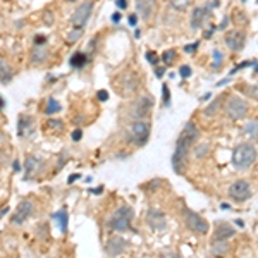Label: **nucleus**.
<instances>
[{
	"instance_id": "2",
	"label": "nucleus",
	"mask_w": 258,
	"mask_h": 258,
	"mask_svg": "<svg viewBox=\"0 0 258 258\" xmlns=\"http://www.w3.org/2000/svg\"><path fill=\"white\" fill-rule=\"evenodd\" d=\"M133 208L124 205V207H119L117 210L114 212V215L108 220V229L117 231V233H126V231H131V220H133Z\"/></svg>"
},
{
	"instance_id": "54",
	"label": "nucleus",
	"mask_w": 258,
	"mask_h": 258,
	"mask_svg": "<svg viewBox=\"0 0 258 258\" xmlns=\"http://www.w3.org/2000/svg\"><path fill=\"white\" fill-rule=\"evenodd\" d=\"M243 2H245V0H243Z\"/></svg>"
},
{
	"instance_id": "35",
	"label": "nucleus",
	"mask_w": 258,
	"mask_h": 258,
	"mask_svg": "<svg viewBox=\"0 0 258 258\" xmlns=\"http://www.w3.org/2000/svg\"><path fill=\"white\" fill-rule=\"evenodd\" d=\"M96 98H98L100 102H107V100H108V91H105V89H100V91L96 93Z\"/></svg>"
},
{
	"instance_id": "26",
	"label": "nucleus",
	"mask_w": 258,
	"mask_h": 258,
	"mask_svg": "<svg viewBox=\"0 0 258 258\" xmlns=\"http://www.w3.org/2000/svg\"><path fill=\"white\" fill-rule=\"evenodd\" d=\"M61 103L57 102V100H54V98H50L47 102V107H45V114L47 115H54V114H57V112H61Z\"/></svg>"
},
{
	"instance_id": "32",
	"label": "nucleus",
	"mask_w": 258,
	"mask_h": 258,
	"mask_svg": "<svg viewBox=\"0 0 258 258\" xmlns=\"http://www.w3.org/2000/svg\"><path fill=\"white\" fill-rule=\"evenodd\" d=\"M246 95L253 96V98L258 100V85H253V86H246Z\"/></svg>"
},
{
	"instance_id": "15",
	"label": "nucleus",
	"mask_w": 258,
	"mask_h": 258,
	"mask_svg": "<svg viewBox=\"0 0 258 258\" xmlns=\"http://www.w3.org/2000/svg\"><path fill=\"white\" fill-rule=\"evenodd\" d=\"M42 166H43V162L38 159V157H36V155H28V159H26V162H24V167H26L24 179H26V181L35 177V175L40 172V169H42Z\"/></svg>"
},
{
	"instance_id": "33",
	"label": "nucleus",
	"mask_w": 258,
	"mask_h": 258,
	"mask_svg": "<svg viewBox=\"0 0 258 258\" xmlns=\"http://www.w3.org/2000/svg\"><path fill=\"white\" fill-rule=\"evenodd\" d=\"M222 54H220L219 50H214V69H219L220 62H222Z\"/></svg>"
},
{
	"instance_id": "39",
	"label": "nucleus",
	"mask_w": 258,
	"mask_h": 258,
	"mask_svg": "<svg viewBox=\"0 0 258 258\" xmlns=\"http://www.w3.org/2000/svg\"><path fill=\"white\" fill-rule=\"evenodd\" d=\"M45 42H47L45 35H36V36H35V43H36V45H43Z\"/></svg>"
},
{
	"instance_id": "14",
	"label": "nucleus",
	"mask_w": 258,
	"mask_h": 258,
	"mask_svg": "<svg viewBox=\"0 0 258 258\" xmlns=\"http://www.w3.org/2000/svg\"><path fill=\"white\" fill-rule=\"evenodd\" d=\"M157 9L155 0H136V12L140 14V17H143L145 21H148L153 16Z\"/></svg>"
},
{
	"instance_id": "34",
	"label": "nucleus",
	"mask_w": 258,
	"mask_h": 258,
	"mask_svg": "<svg viewBox=\"0 0 258 258\" xmlns=\"http://www.w3.org/2000/svg\"><path fill=\"white\" fill-rule=\"evenodd\" d=\"M147 59H148V62H152L153 66H157V62H159V57H157L155 52H147Z\"/></svg>"
},
{
	"instance_id": "47",
	"label": "nucleus",
	"mask_w": 258,
	"mask_h": 258,
	"mask_svg": "<svg viewBox=\"0 0 258 258\" xmlns=\"http://www.w3.org/2000/svg\"><path fill=\"white\" fill-rule=\"evenodd\" d=\"M102 191H103V186H98L96 189H91V193H96V194H100Z\"/></svg>"
},
{
	"instance_id": "52",
	"label": "nucleus",
	"mask_w": 258,
	"mask_h": 258,
	"mask_svg": "<svg viewBox=\"0 0 258 258\" xmlns=\"http://www.w3.org/2000/svg\"><path fill=\"white\" fill-rule=\"evenodd\" d=\"M67 2H76V0H67Z\"/></svg>"
},
{
	"instance_id": "13",
	"label": "nucleus",
	"mask_w": 258,
	"mask_h": 258,
	"mask_svg": "<svg viewBox=\"0 0 258 258\" xmlns=\"http://www.w3.org/2000/svg\"><path fill=\"white\" fill-rule=\"evenodd\" d=\"M128 248V241L121 236H114L107 241V246H105V252L108 253L110 257H119L121 253H124V250Z\"/></svg>"
},
{
	"instance_id": "17",
	"label": "nucleus",
	"mask_w": 258,
	"mask_h": 258,
	"mask_svg": "<svg viewBox=\"0 0 258 258\" xmlns=\"http://www.w3.org/2000/svg\"><path fill=\"white\" fill-rule=\"evenodd\" d=\"M33 131H35V121H33L31 115H21L19 122H17V134L21 138L31 136Z\"/></svg>"
},
{
	"instance_id": "12",
	"label": "nucleus",
	"mask_w": 258,
	"mask_h": 258,
	"mask_svg": "<svg viewBox=\"0 0 258 258\" xmlns=\"http://www.w3.org/2000/svg\"><path fill=\"white\" fill-rule=\"evenodd\" d=\"M245 42H246V36L243 31H229L226 35V45L229 50L233 52H241L243 47H245Z\"/></svg>"
},
{
	"instance_id": "44",
	"label": "nucleus",
	"mask_w": 258,
	"mask_h": 258,
	"mask_svg": "<svg viewBox=\"0 0 258 258\" xmlns=\"http://www.w3.org/2000/svg\"><path fill=\"white\" fill-rule=\"evenodd\" d=\"M227 22H229V17H224V21H222V24L219 26V29L220 31H224L226 29V26H227Z\"/></svg>"
},
{
	"instance_id": "31",
	"label": "nucleus",
	"mask_w": 258,
	"mask_h": 258,
	"mask_svg": "<svg viewBox=\"0 0 258 258\" xmlns=\"http://www.w3.org/2000/svg\"><path fill=\"white\" fill-rule=\"evenodd\" d=\"M162 91H164V95H162L164 105H169V102H171V91H169V86L164 85V86H162Z\"/></svg>"
},
{
	"instance_id": "30",
	"label": "nucleus",
	"mask_w": 258,
	"mask_h": 258,
	"mask_svg": "<svg viewBox=\"0 0 258 258\" xmlns=\"http://www.w3.org/2000/svg\"><path fill=\"white\" fill-rule=\"evenodd\" d=\"M191 74H193V71H191V67H189L188 64H182L181 67H179V76L184 78V80L191 76Z\"/></svg>"
},
{
	"instance_id": "46",
	"label": "nucleus",
	"mask_w": 258,
	"mask_h": 258,
	"mask_svg": "<svg viewBox=\"0 0 258 258\" xmlns=\"http://www.w3.org/2000/svg\"><path fill=\"white\" fill-rule=\"evenodd\" d=\"M45 19H47V22H45V24H47V26H50V24H52V14H50V12H47V14H45Z\"/></svg>"
},
{
	"instance_id": "49",
	"label": "nucleus",
	"mask_w": 258,
	"mask_h": 258,
	"mask_svg": "<svg viewBox=\"0 0 258 258\" xmlns=\"http://www.w3.org/2000/svg\"><path fill=\"white\" fill-rule=\"evenodd\" d=\"M140 35H141V31H140V29H136V31H134V36H136V38H140Z\"/></svg>"
},
{
	"instance_id": "21",
	"label": "nucleus",
	"mask_w": 258,
	"mask_h": 258,
	"mask_svg": "<svg viewBox=\"0 0 258 258\" xmlns=\"http://www.w3.org/2000/svg\"><path fill=\"white\" fill-rule=\"evenodd\" d=\"M243 134L248 138H252V140H255L258 138V121H248L245 124V128H243Z\"/></svg>"
},
{
	"instance_id": "51",
	"label": "nucleus",
	"mask_w": 258,
	"mask_h": 258,
	"mask_svg": "<svg viewBox=\"0 0 258 258\" xmlns=\"http://www.w3.org/2000/svg\"><path fill=\"white\" fill-rule=\"evenodd\" d=\"M255 73H258V66H255Z\"/></svg>"
},
{
	"instance_id": "40",
	"label": "nucleus",
	"mask_w": 258,
	"mask_h": 258,
	"mask_svg": "<svg viewBox=\"0 0 258 258\" xmlns=\"http://www.w3.org/2000/svg\"><path fill=\"white\" fill-rule=\"evenodd\" d=\"M226 250H227V246L226 245H217L215 248H214V253H226Z\"/></svg>"
},
{
	"instance_id": "11",
	"label": "nucleus",
	"mask_w": 258,
	"mask_h": 258,
	"mask_svg": "<svg viewBox=\"0 0 258 258\" xmlns=\"http://www.w3.org/2000/svg\"><path fill=\"white\" fill-rule=\"evenodd\" d=\"M208 14H210V7H196V9H193L191 19H189V28H191L193 31L201 29L205 21H207Z\"/></svg>"
},
{
	"instance_id": "20",
	"label": "nucleus",
	"mask_w": 258,
	"mask_h": 258,
	"mask_svg": "<svg viewBox=\"0 0 258 258\" xmlns=\"http://www.w3.org/2000/svg\"><path fill=\"white\" fill-rule=\"evenodd\" d=\"M47 59H48V52L45 50L42 45H36L35 50L31 52V62L33 64H43Z\"/></svg>"
},
{
	"instance_id": "38",
	"label": "nucleus",
	"mask_w": 258,
	"mask_h": 258,
	"mask_svg": "<svg viewBox=\"0 0 258 258\" xmlns=\"http://www.w3.org/2000/svg\"><path fill=\"white\" fill-rule=\"evenodd\" d=\"M81 138H83V131H81V129H76V131H74V133H73V140H74V141H80Z\"/></svg>"
},
{
	"instance_id": "42",
	"label": "nucleus",
	"mask_w": 258,
	"mask_h": 258,
	"mask_svg": "<svg viewBox=\"0 0 258 258\" xmlns=\"http://www.w3.org/2000/svg\"><path fill=\"white\" fill-rule=\"evenodd\" d=\"M50 126H52V128H57V129H61V128H62V122L59 121V119H55V121H54V119H52V121H50Z\"/></svg>"
},
{
	"instance_id": "19",
	"label": "nucleus",
	"mask_w": 258,
	"mask_h": 258,
	"mask_svg": "<svg viewBox=\"0 0 258 258\" xmlns=\"http://www.w3.org/2000/svg\"><path fill=\"white\" fill-rule=\"evenodd\" d=\"M12 80V67L3 57H0V81L2 83H9Z\"/></svg>"
},
{
	"instance_id": "10",
	"label": "nucleus",
	"mask_w": 258,
	"mask_h": 258,
	"mask_svg": "<svg viewBox=\"0 0 258 258\" xmlns=\"http://www.w3.org/2000/svg\"><path fill=\"white\" fill-rule=\"evenodd\" d=\"M33 212H35V205H33V201L22 200L21 203L17 205L16 212H14L12 222H14V224H22V222H26V220H28L29 217L33 215Z\"/></svg>"
},
{
	"instance_id": "5",
	"label": "nucleus",
	"mask_w": 258,
	"mask_h": 258,
	"mask_svg": "<svg viewBox=\"0 0 258 258\" xmlns=\"http://www.w3.org/2000/svg\"><path fill=\"white\" fill-rule=\"evenodd\" d=\"M226 114L227 117L233 119V121L245 119L246 114H248V103L243 98H239V96H231L226 103Z\"/></svg>"
},
{
	"instance_id": "48",
	"label": "nucleus",
	"mask_w": 258,
	"mask_h": 258,
	"mask_svg": "<svg viewBox=\"0 0 258 258\" xmlns=\"http://www.w3.org/2000/svg\"><path fill=\"white\" fill-rule=\"evenodd\" d=\"M164 71H166V69H157V71H155V74L160 78V76H162V74H164Z\"/></svg>"
},
{
	"instance_id": "3",
	"label": "nucleus",
	"mask_w": 258,
	"mask_h": 258,
	"mask_svg": "<svg viewBox=\"0 0 258 258\" xmlns=\"http://www.w3.org/2000/svg\"><path fill=\"white\" fill-rule=\"evenodd\" d=\"M257 160V150L253 145L243 143L239 145L236 150L233 152V166L236 169H248L255 164Z\"/></svg>"
},
{
	"instance_id": "1",
	"label": "nucleus",
	"mask_w": 258,
	"mask_h": 258,
	"mask_svg": "<svg viewBox=\"0 0 258 258\" xmlns=\"http://www.w3.org/2000/svg\"><path fill=\"white\" fill-rule=\"evenodd\" d=\"M198 134L200 133H198L196 124H194V122H186L181 134H179L177 141H175V152H174V157H172V167H174V171L177 172V174L184 172L186 159H188L193 145L196 143Z\"/></svg>"
},
{
	"instance_id": "50",
	"label": "nucleus",
	"mask_w": 258,
	"mask_h": 258,
	"mask_svg": "<svg viewBox=\"0 0 258 258\" xmlns=\"http://www.w3.org/2000/svg\"><path fill=\"white\" fill-rule=\"evenodd\" d=\"M2 108H3V98L0 96V110H2Z\"/></svg>"
},
{
	"instance_id": "27",
	"label": "nucleus",
	"mask_w": 258,
	"mask_h": 258,
	"mask_svg": "<svg viewBox=\"0 0 258 258\" xmlns=\"http://www.w3.org/2000/svg\"><path fill=\"white\" fill-rule=\"evenodd\" d=\"M174 59H175V50H166L164 52L162 61H164V64L166 66H171L172 62H174Z\"/></svg>"
},
{
	"instance_id": "18",
	"label": "nucleus",
	"mask_w": 258,
	"mask_h": 258,
	"mask_svg": "<svg viewBox=\"0 0 258 258\" xmlns=\"http://www.w3.org/2000/svg\"><path fill=\"white\" fill-rule=\"evenodd\" d=\"M234 234H236V229H234L233 226H229V224H226V222L219 224L217 229H215V239L217 241H226V239L233 238Z\"/></svg>"
},
{
	"instance_id": "6",
	"label": "nucleus",
	"mask_w": 258,
	"mask_h": 258,
	"mask_svg": "<svg viewBox=\"0 0 258 258\" xmlns=\"http://www.w3.org/2000/svg\"><path fill=\"white\" fill-rule=\"evenodd\" d=\"M93 7H95L93 0H85V2L74 10L73 16H71V24L78 26V28H85V24L88 22L89 16H91L93 12Z\"/></svg>"
},
{
	"instance_id": "24",
	"label": "nucleus",
	"mask_w": 258,
	"mask_h": 258,
	"mask_svg": "<svg viewBox=\"0 0 258 258\" xmlns=\"http://www.w3.org/2000/svg\"><path fill=\"white\" fill-rule=\"evenodd\" d=\"M86 54H83V52H76V54L73 55V57L69 59V64L73 67H76V69H80V67H83L86 64Z\"/></svg>"
},
{
	"instance_id": "28",
	"label": "nucleus",
	"mask_w": 258,
	"mask_h": 258,
	"mask_svg": "<svg viewBox=\"0 0 258 258\" xmlns=\"http://www.w3.org/2000/svg\"><path fill=\"white\" fill-rule=\"evenodd\" d=\"M219 105H220V98H217V100H214V102H212L207 108H205L203 114H205V115H214L215 112H217V108H219Z\"/></svg>"
},
{
	"instance_id": "22",
	"label": "nucleus",
	"mask_w": 258,
	"mask_h": 258,
	"mask_svg": "<svg viewBox=\"0 0 258 258\" xmlns=\"http://www.w3.org/2000/svg\"><path fill=\"white\" fill-rule=\"evenodd\" d=\"M52 219H54L55 222L61 226L62 233H66V231H67V222H69V215H67L64 210H61V212H55V214L52 215Z\"/></svg>"
},
{
	"instance_id": "41",
	"label": "nucleus",
	"mask_w": 258,
	"mask_h": 258,
	"mask_svg": "<svg viewBox=\"0 0 258 258\" xmlns=\"http://www.w3.org/2000/svg\"><path fill=\"white\" fill-rule=\"evenodd\" d=\"M128 21H129V26H136L138 24V16H136V14H131Z\"/></svg>"
},
{
	"instance_id": "16",
	"label": "nucleus",
	"mask_w": 258,
	"mask_h": 258,
	"mask_svg": "<svg viewBox=\"0 0 258 258\" xmlns=\"http://www.w3.org/2000/svg\"><path fill=\"white\" fill-rule=\"evenodd\" d=\"M147 222H148V226H150L152 229H157V231L166 229V226H167L166 215H164L162 212H159V210H150V212H148Z\"/></svg>"
},
{
	"instance_id": "7",
	"label": "nucleus",
	"mask_w": 258,
	"mask_h": 258,
	"mask_svg": "<svg viewBox=\"0 0 258 258\" xmlns=\"http://www.w3.org/2000/svg\"><path fill=\"white\" fill-rule=\"evenodd\" d=\"M184 222H186V226H188V229L196 234H207L208 229H210L207 220H205L201 215H198L196 212H191V210L184 212Z\"/></svg>"
},
{
	"instance_id": "45",
	"label": "nucleus",
	"mask_w": 258,
	"mask_h": 258,
	"mask_svg": "<svg viewBox=\"0 0 258 258\" xmlns=\"http://www.w3.org/2000/svg\"><path fill=\"white\" fill-rule=\"evenodd\" d=\"M80 177H81V174H73L69 179H67V182H69V184H71V182H74V181H76V179H80Z\"/></svg>"
},
{
	"instance_id": "8",
	"label": "nucleus",
	"mask_w": 258,
	"mask_h": 258,
	"mask_svg": "<svg viewBox=\"0 0 258 258\" xmlns=\"http://www.w3.org/2000/svg\"><path fill=\"white\" fill-rule=\"evenodd\" d=\"M229 196L233 198L234 201H245L252 196V186H250L248 181L245 179H239V181H234L233 184L229 186Z\"/></svg>"
},
{
	"instance_id": "37",
	"label": "nucleus",
	"mask_w": 258,
	"mask_h": 258,
	"mask_svg": "<svg viewBox=\"0 0 258 258\" xmlns=\"http://www.w3.org/2000/svg\"><path fill=\"white\" fill-rule=\"evenodd\" d=\"M115 5H117V9H126L128 7V0H115Z\"/></svg>"
},
{
	"instance_id": "4",
	"label": "nucleus",
	"mask_w": 258,
	"mask_h": 258,
	"mask_svg": "<svg viewBox=\"0 0 258 258\" xmlns=\"http://www.w3.org/2000/svg\"><path fill=\"white\" fill-rule=\"evenodd\" d=\"M150 124L148 122H143V121H136L131 124V128L128 131V140L131 143L138 145V147H141V145H145L148 141V138H150Z\"/></svg>"
},
{
	"instance_id": "9",
	"label": "nucleus",
	"mask_w": 258,
	"mask_h": 258,
	"mask_svg": "<svg viewBox=\"0 0 258 258\" xmlns=\"http://www.w3.org/2000/svg\"><path fill=\"white\" fill-rule=\"evenodd\" d=\"M152 107H153V98H150V96H141V98H138L134 102L133 108H131V115L134 119H143L152 112Z\"/></svg>"
},
{
	"instance_id": "53",
	"label": "nucleus",
	"mask_w": 258,
	"mask_h": 258,
	"mask_svg": "<svg viewBox=\"0 0 258 258\" xmlns=\"http://www.w3.org/2000/svg\"><path fill=\"white\" fill-rule=\"evenodd\" d=\"M257 3H258V0H257Z\"/></svg>"
},
{
	"instance_id": "23",
	"label": "nucleus",
	"mask_w": 258,
	"mask_h": 258,
	"mask_svg": "<svg viewBox=\"0 0 258 258\" xmlns=\"http://www.w3.org/2000/svg\"><path fill=\"white\" fill-rule=\"evenodd\" d=\"M193 0H171V7L177 12H186L191 7Z\"/></svg>"
},
{
	"instance_id": "36",
	"label": "nucleus",
	"mask_w": 258,
	"mask_h": 258,
	"mask_svg": "<svg viewBox=\"0 0 258 258\" xmlns=\"http://www.w3.org/2000/svg\"><path fill=\"white\" fill-rule=\"evenodd\" d=\"M196 48H198V43L186 45V47H184V52H186V54H193V52H196Z\"/></svg>"
},
{
	"instance_id": "25",
	"label": "nucleus",
	"mask_w": 258,
	"mask_h": 258,
	"mask_svg": "<svg viewBox=\"0 0 258 258\" xmlns=\"http://www.w3.org/2000/svg\"><path fill=\"white\" fill-rule=\"evenodd\" d=\"M83 35H85V28H78V26H73V31L67 33L66 42L67 43H76Z\"/></svg>"
},
{
	"instance_id": "29",
	"label": "nucleus",
	"mask_w": 258,
	"mask_h": 258,
	"mask_svg": "<svg viewBox=\"0 0 258 258\" xmlns=\"http://www.w3.org/2000/svg\"><path fill=\"white\" fill-rule=\"evenodd\" d=\"M208 150H210V148H208V145L203 143V145H200V147L194 148V155H196L198 159H203V157L208 153Z\"/></svg>"
},
{
	"instance_id": "43",
	"label": "nucleus",
	"mask_w": 258,
	"mask_h": 258,
	"mask_svg": "<svg viewBox=\"0 0 258 258\" xmlns=\"http://www.w3.org/2000/svg\"><path fill=\"white\" fill-rule=\"evenodd\" d=\"M119 21H121V14H119V12H114V14H112V22H115V24H117Z\"/></svg>"
}]
</instances>
